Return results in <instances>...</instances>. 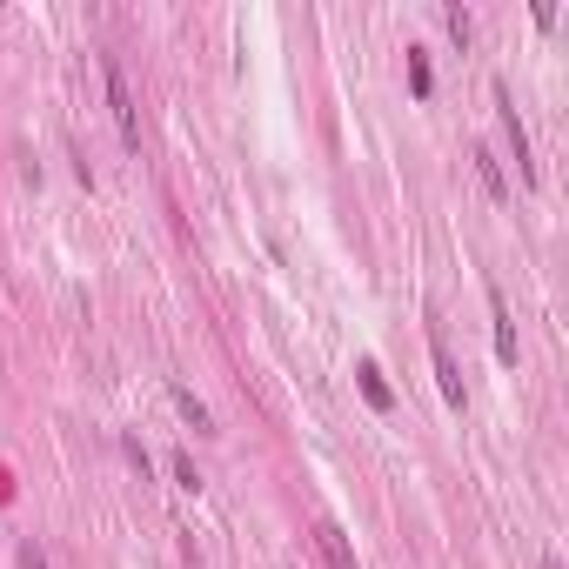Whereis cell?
I'll return each mask as SVG.
<instances>
[{
  "label": "cell",
  "instance_id": "30bf717a",
  "mask_svg": "<svg viewBox=\"0 0 569 569\" xmlns=\"http://www.w3.org/2000/svg\"><path fill=\"white\" fill-rule=\"evenodd\" d=\"M442 27H449V41H456V47H469V34H476L469 7H442Z\"/></svg>",
  "mask_w": 569,
  "mask_h": 569
},
{
  "label": "cell",
  "instance_id": "8fae6325",
  "mask_svg": "<svg viewBox=\"0 0 569 569\" xmlns=\"http://www.w3.org/2000/svg\"><path fill=\"white\" fill-rule=\"evenodd\" d=\"M175 482H181V489H188V496H195V489H201V469H195V456H175Z\"/></svg>",
  "mask_w": 569,
  "mask_h": 569
},
{
  "label": "cell",
  "instance_id": "277c9868",
  "mask_svg": "<svg viewBox=\"0 0 569 569\" xmlns=\"http://www.w3.org/2000/svg\"><path fill=\"white\" fill-rule=\"evenodd\" d=\"M489 322H496V355H503L509 369H516V322H509V302H503V288H489Z\"/></svg>",
  "mask_w": 569,
  "mask_h": 569
},
{
  "label": "cell",
  "instance_id": "6da1fadb",
  "mask_svg": "<svg viewBox=\"0 0 569 569\" xmlns=\"http://www.w3.org/2000/svg\"><path fill=\"white\" fill-rule=\"evenodd\" d=\"M101 81H108V108H114V128H121V141L128 148H141V108H134V94H128V74H121V61H101Z\"/></svg>",
  "mask_w": 569,
  "mask_h": 569
},
{
  "label": "cell",
  "instance_id": "7c38bea8",
  "mask_svg": "<svg viewBox=\"0 0 569 569\" xmlns=\"http://www.w3.org/2000/svg\"><path fill=\"white\" fill-rule=\"evenodd\" d=\"M21 569H47V556H41L34 543H27V549H21Z\"/></svg>",
  "mask_w": 569,
  "mask_h": 569
},
{
  "label": "cell",
  "instance_id": "5b68a950",
  "mask_svg": "<svg viewBox=\"0 0 569 569\" xmlns=\"http://www.w3.org/2000/svg\"><path fill=\"white\" fill-rule=\"evenodd\" d=\"M355 382H362V395H369L375 416H389V409H395V395H389V382H382V369H375V362H362V369H355Z\"/></svg>",
  "mask_w": 569,
  "mask_h": 569
},
{
  "label": "cell",
  "instance_id": "3957f363",
  "mask_svg": "<svg viewBox=\"0 0 569 569\" xmlns=\"http://www.w3.org/2000/svg\"><path fill=\"white\" fill-rule=\"evenodd\" d=\"M429 349H436V382H442V402H449V409H462V402H469V389H462V369H456V355H449V342H442V329H429Z\"/></svg>",
  "mask_w": 569,
  "mask_h": 569
},
{
  "label": "cell",
  "instance_id": "52a82bcc",
  "mask_svg": "<svg viewBox=\"0 0 569 569\" xmlns=\"http://www.w3.org/2000/svg\"><path fill=\"white\" fill-rule=\"evenodd\" d=\"M315 536H322V556H329V569H355V556H349V536H342L335 523H322Z\"/></svg>",
  "mask_w": 569,
  "mask_h": 569
},
{
  "label": "cell",
  "instance_id": "ba28073f",
  "mask_svg": "<svg viewBox=\"0 0 569 569\" xmlns=\"http://www.w3.org/2000/svg\"><path fill=\"white\" fill-rule=\"evenodd\" d=\"M476 175H482V188H489V201H503L509 195V181H503V161L489 148H476Z\"/></svg>",
  "mask_w": 569,
  "mask_h": 569
},
{
  "label": "cell",
  "instance_id": "7a4b0ae2",
  "mask_svg": "<svg viewBox=\"0 0 569 569\" xmlns=\"http://www.w3.org/2000/svg\"><path fill=\"white\" fill-rule=\"evenodd\" d=\"M496 108H503V134H509V154H516V175H523V188H536V154H529V128H523V114H516V94L496 81Z\"/></svg>",
  "mask_w": 569,
  "mask_h": 569
},
{
  "label": "cell",
  "instance_id": "8992f818",
  "mask_svg": "<svg viewBox=\"0 0 569 569\" xmlns=\"http://www.w3.org/2000/svg\"><path fill=\"white\" fill-rule=\"evenodd\" d=\"M168 395H175L181 422H188V429H195V436H208V429H215V416H208V409H201V402H195V389H181V382H175V389H168Z\"/></svg>",
  "mask_w": 569,
  "mask_h": 569
},
{
  "label": "cell",
  "instance_id": "9c48e42d",
  "mask_svg": "<svg viewBox=\"0 0 569 569\" xmlns=\"http://www.w3.org/2000/svg\"><path fill=\"white\" fill-rule=\"evenodd\" d=\"M409 88H416V101L436 94V74H429V54H422V47H409Z\"/></svg>",
  "mask_w": 569,
  "mask_h": 569
}]
</instances>
